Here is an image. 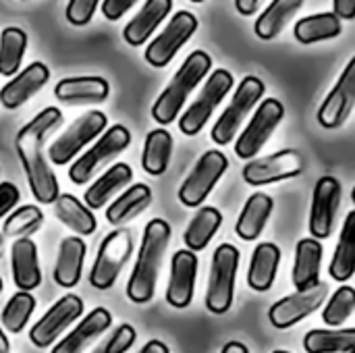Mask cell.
<instances>
[{
	"mask_svg": "<svg viewBox=\"0 0 355 353\" xmlns=\"http://www.w3.org/2000/svg\"><path fill=\"white\" fill-rule=\"evenodd\" d=\"M62 123V112L56 106L40 110L29 123H25L15 137L17 156L25 171L29 189L40 204H54L60 196L56 175L50 169V162L44 154L48 135Z\"/></svg>",
	"mask_w": 355,
	"mask_h": 353,
	"instance_id": "6da1fadb",
	"label": "cell"
},
{
	"mask_svg": "<svg viewBox=\"0 0 355 353\" xmlns=\"http://www.w3.org/2000/svg\"><path fill=\"white\" fill-rule=\"evenodd\" d=\"M171 235H173V229L162 218H152L146 225L137 260L127 281V298L133 304H148L154 298L158 273H160Z\"/></svg>",
	"mask_w": 355,
	"mask_h": 353,
	"instance_id": "7a4b0ae2",
	"label": "cell"
},
{
	"mask_svg": "<svg viewBox=\"0 0 355 353\" xmlns=\"http://www.w3.org/2000/svg\"><path fill=\"white\" fill-rule=\"evenodd\" d=\"M210 69H212V58L208 52L204 50L191 52L177 69L171 83L156 98L152 106V119L162 127L171 125L183 110V104L187 102L189 94L200 85V81L210 73Z\"/></svg>",
	"mask_w": 355,
	"mask_h": 353,
	"instance_id": "3957f363",
	"label": "cell"
},
{
	"mask_svg": "<svg viewBox=\"0 0 355 353\" xmlns=\"http://www.w3.org/2000/svg\"><path fill=\"white\" fill-rule=\"evenodd\" d=\"M266 92V85L262 79H258L256 75H248L241 79L239 87L235 89L229 106L223 110V114L218 117V121L214 123L210 137L214 144L218 146H227L235 139L239 127L243 125V121L248 119V114L258 106V102L262 100Z\"/></svg>",
	"mask_w": 355,
	"mask_h": 353,
	"instance_id": "277c9868",
	"label": "cell"
},
{
	"mask_svg": "<svg viewBox=\"0 0 355 353\" xmlns=\"http://www.w3.org/2000/svg\"><path fill=\"white\" fill-rule=\"evenodd\" d=\"M131 252H133L131 229L121 227L108 233L98 248V254L89 273L92 287L98 291H108L116 283L119 275L123 273L127 260L131 258Z\"/></svg>",
	"mask_w": 355,
	"mask_h": 353,
	"instance_id": "5b68a950",
	"label": "cell"
},
{
	"mask_svg": "<svg viewBox=\"0 0 355 353\" xmlns=\"http://www.w3.org/2000/svg\"><path fill=\"white\" fill-rule=\"evenodd\" d=\"M108 129V117L102 110H89L75 119L52 144L48 150V162L56 166H64L67 162L75 160L81 150L100 137Z\"/></svg>",
	"mask_w": 355,
	"mask_h": 353,
	"instance_id": "8992f818",
	"label": "cell"
},
{
	"mask_svg": "<svg viewBox=\"0 0 355 353\" xmlns=\"http://www.w3.org/2000/svg\"><path fill=\"white\" fill-rule=\"evenodd\" d=\"M239 268V250L231 243H223L212 254L206 308L212 314H227L235 298V277Z\"/></svg>",
	"mask_w": 355,
	"mask_h": 353,
	"instance_id": "52a82bcc",
	"label": "cell"
},
{
	"mask_svg": "<svg viewBox=\"0 0 355 353\" xmlns=\"http://www.w3.org/2000/svg\"><path fill=\"white\" fill-rule=\"evenodd\" d=\"M233 89V75L227 69H216L208 75L202 92L198 94V98L191 102V106L181 114L179 119V129L183 135H198L206 123L210 121L212 112L216 110V106L225 100V96Z\"/></svg>",
	"mask_w": 355,
	"mask_h": 353,
	"instance_id": "ba28073f",
	"label": "cell"
},
{
	"mask_svg": "<svg viewBox=\"0 0 355 353\" xmlns=\"http://www.w3.org/2000/svg\"><path fill=\"white\" fill-rule=\"evenodd\" d=\"M129 144H131V133L125 125L108 127L100 135V139L69 166V179L75 185L87 183L102 164H106L108 160H114L119 154H123Z\"/></svg>",
	"mask_w": 355,
	"mask_h": 353,
	"instance_id": "9c48e42d",
	"label": "cell"
},
{
	"mask_svg": "<svg viewBox=\"0 0 355 353\" xmlns=\"http://www.w3.org/2000/svg\"><path fill=\"white\" fill-rule=\"evenodd\" d=\"M229 169V158L218 150H208L196 162L179 187V202L187 208H200Z\"/></svg>",
	"mask_w": 355,
	"mask_h": 353,
	"instance_id": "30bf717a",
	"label": "cell"
},
{
	"mask_svg": "<svg viewBox=\"0 0 355 353\" xmlns=\"http://www.w3.org/2000/svg\"><path fill=\"white\" fill-rule=\"evenodd\" d=\"M285 117V106L277 98H266L258 104V110L250 119L248 127L241 131L235 144V156L241 160H252L264 144L270 139L275 129L281 125Z\"/></svg>",
	"mask_w": 355,
	"mask_h": 353,
	"instance_id": "8fae6325",
	"label": "cell"
},
{
	"mask_svg": "<svg viewBox=\"0 0 355 353\" xmlns=\"http://www.w3.org/2000/svg\"><path fill=\"white\" fill-rule=\"evenodd\" d=\"M196 29H198V19L193 12L189 10L175 12L166 23V27L148 44L144 54L148 64L156 69L166 67L177 56V52L187 44V40L196 33Z\"/></svg>",
	"mask_w": 355,
	"mask_h": 353,
	"instance_id": "7c38bea8",
	"label": "cell"
},
{
	"mask_svg": "<svg viewBox=\"0 0 355 353\" xmlns=\"http://www.w3.org/2000/svg\"><path fill=\"white\" fill-rule=\"evenodd\" d=\"M306 169L304 156L297 150H281L277 154L258 158V160H250L243 166V181L248 185L254 187H262V185H270L277 181H285V179H293L300 177Z\"/></svg>",
	"mask_w": 355,
	"mask_h": 353,
	"instance_id": "4fadbf2b",
	"label": "cell"
},
{
	"mask_svg": "<svg viewBox=\"0 0 355 353\" xmlns=\"http://www.w3.org/2000/svg\"><path fill=\"white\" fill-rule=\"evenodd\" d=\"M341 181L337 177H320L314 185L312 193V208H310V235L312 239H329L335 229L337 221V210L341 204Z\"/></svg>",
	"mask_w": 355,
	"mask_h": 353,
	"instance_id": "5bb4252c",
	"label": "cell"
},
{
	"mask_svg": "<svg viewBox=\"0 0 355 353\" xmlns=\"http://www.w3.org/2000/svg\"><path fill=\"white\" fill-rule=\"evenodd\" d=\"M81 316H83V300L73 293H67L54 306H50V310L31 327L29 341L35 347L46 350Z\"/></svg>",
	"mask_w": 355,
	"mask_h": 353,
	"instance_id": "9a60e30c",
	"label": "cell"
},
{
	"mask_svg": "<svg viewBox=\"0 0 355 353\" xmlns=\"http://www.w3.org/2000/svg\"><path fill=\"white\" fill-rule=\"evenodd\" d=\"M327 295H329L327 283H318L310 289L295 291L279 300L277 304H272V308L268 310V320L272 322L275 329H281V331L291 329L304 318L312 316L324 304Z\"/></svg>",
	"mask_w": 355,
	"mask_h": 353,
	"instance_id": "2e32d148",
	"label": "cell"
},
{
	"mask_svg": "<svg viewBox=\"0 0 355 353\" xmlns=\"http://www.w3.org/2000/svg\"><path fill=\"white\" fill-rule=\"evenodd\" d=\"M355 106V56L339 75L335 87L327 94L318 108V123L324 129H339L345 125Z\"/></svg>",
	"mask_w": 355,
	"mask_h": 353,
	"instance_id": "e0dca14e",
	"label": "cell"
},
{
	"mask_svg": "<svg viewBox=\"0 0 355 353\" xmlns=\"http://www.w3.org/2000/svg\"><path fill=\"white\" fill-rule=\"evenodd\" d=\"M198 279V256L189 250L175 252L171 260V277L166 287V304L183 310L191 304Z\"/></svg>",
	"mask_w": 355,
	"mask_h": 353,
	"instance_id": "ac0fdd59",
	"label": "cell"
},
{
	"mask_svg": "<svg viewBox=\"0 0 355 353\" xmlns=\"http://www.w3.org/2000/svg\"><path fill=\"white\" fill-rule=\"evenodd\" d=\"M50 79V69L35 60L31 64H27L21 73H17V77H12L6 85L0 87V104L6 110H17L19 106H23L27 100H31Z\"/></svg>",
	"mask_w": 355,
	"mask_h": 353,
	"instance_id": "d6986e66",
	"label": "cell"
},
{
	"mask_svg": "<svg viewBox=\"0 0 355 353\" xmlns=\"http://www.w3.org/2000/svg\"><path fill=\"white\" fill-rule=\"evenodd\" d=\"M10 273L19 291H33L42 283V268L37 260V246L29 239H15L10 246Z\"/></svg>",
	"mask_w": 355,
	"mask_h": 353,
	"instance_id": "ffe728a7",
	"label": "cell"
},
{
	"mask_svg": "<svg viewBox=\"0 0 355 353\" xmlns=\"http://www.w3.org/2000/svg\"><path fill=\"white\" fill-rule=\"evenodd\" d=\"M110 94V85L104 77H67L54 85V98L62 104H98Z\"/></svg>",
	"mask_w": 355,
	"mask_h": 353,
	"instance_id": "44dd1931",
	"label": "cell"
},
{
	"mask_svg": "<svg viewBox=\"0 0 355 353\" xmlns=\"http://www.w3.org/2000/svg\"><path fill=\"white\" fill-rule=\"evenodd\" d=\"M112 325V316L106 308L92 310L60 343L52 347V353H83V350L94 343L102 333Z\"/></svg>",
	"mask_w": 355,
	"mask_h": 353,
	"instance_id": "7402d4cb",
	"label": "cell"
},
{
	"mask_svg": "<svg viewBox=\"0 0 355 353\" xmlns=\"http://www.w3.org/2000/svg\"><path fill=\"white\" fill-rule=\"evenodd\" d=\"M133 179V171L129 164L125 162H116L112 164L106 173H102L83 193V204L89 210H100L108 204L110 198H114L116 193L121 196L123 189L131 183Z\"/></svg>",
	"mask_w": 355,
	"mask_h": 353,
	"instance_id": "603a6c76",
	"label": "cell"
},
{
	"mask_svg": "<svg viewBox=\"0 0 355 353\" xmlns=\"http://www.w3.org/2000/svg\"><path fill=\"white\" fill-rule=\"evenodd\" d=\"M87 248L81 237H64L58 248L56 264H54V283L64 289H73L81 281L83 273V260H85Z\"/></svg>",
	"mask_w": 355,
	"mask_h": 353,
	"instance_id": "cb8c5ba5",
	"label": "cell"
},
{
	"mask_svg": "<svg viewBox=\"0 0 355 353\" xmlns=\"http://www.w3.org/2000/svg\"><path fill=\"white\" fill-rule=\"evenodd\" d=\"M322 254H324V248L318 239L304 237L297 243L293 273H291L295 291H304L320 283L318 277H320V266H322Z\"/></svg>",
	"mask_w": 355,
	"mask_h": 353,
	"instance_id": "d4e9b609",
	"label": "cell"
},
{
	"mask_svg": "<svg viewBox=\"0 0 355 353\" xmlns=\"http://www.w3.org/2000/svg\"><path fill=\"white\" fill-rule=\"evenodd\" d=\"M173 8L171 0H148L144 2L141 10H137V15L125 25L123 29V37L129 46H141L150 40V35L156 31V27L168 17Z\"/></svg>",
	"mask_w": 355,
	"mask_h": 353,
	"instance_id": "484cf974",
	"label": "cell"
},
{
	"mask_svg": "<svg viewBox=\"0 0 355 353\" xmlns=\"http://www.w3.org/2000/svg\"><path fill=\"white\" fill-rule=\"evenodd\" d=\"M279 264H281V248L270 241L258 243L252 254V260H250L248 285L258 293L268 291L275 285Z\"/></svg>",
	"mask_w": 355,
	"mask_h": 353,
	"instance_id": "4316f807",
	"label": "cell"
},
{
	"mask_svg": "<svg viewBox=\"0 0 355 353\" xmlns=\"http://www.w3.org/2000/svg\"><path fill=\"white\" fill-rule=\"evenodd\" d=\"M272 208H275V200L268 193H260V191L252 193L237 218V225H235L237 237H241L243 241H256L262 235L272 214Z\"/></svg>",
	"mask_w": 355,
	"mask_h": 353,
	"instance_id": "83f0119b",
	"label": "cell"
},
{
	"mask_svg": "<svg viewBox=\"0 0 355 353\" xmlns=\"http://www.w3.org/2000/svg\"><path fill=\"white\" fill-rule=\"evenodd\" d=\"M150 204H152V189L146 183H135L114 198V202L106 210V221L112 227L121 229L123 225L139 216L144 210H148Z\"/></svg>",
	"mask_w": 355,
	"mask_h": 353,
	"instance_id": "f1b7e54d",
	"label": "cell"
},
{
	"mask_svg": "<svg viewBox=\"0 0 355 353\" xmlns=\"http://www.w3.org/2000/svg\"><path fill=\"white\" fill-rule=\"evenodd\" d=\"M329 275L337 283H347L355 275V210L345 216L333 260L329 264Z\"/></svg>",
	"mask_w": 355,
	"mask_h": 353,
	"instance_id": "f546056e",
	"label": "cell"
},
{
	"mask_svg": "<svg viewBox=\"0 0 355 353\" xmlns=\"http://www.w3.org/2000/svg\"><path fill=\"white\" fill-rule=\"evenodd\" d=\"M223 225V214L218 208L214 206H202L193 218L189 221L185 233H183V243L187 246L189 252L198 254L202 250L208 248V243L212 241V237L218 233Z\"/></svg>",
	"mask_w": 355,
	"mask_h": 353,
	"instance_id": "4dcf8cb0",
	"label": "cell"
},
{
	"mask_svg": "<svg viewBox=\"0 0 355 353\" xmlns=\"http://www.w3.org/2000/svg\"><path fill=\"white\" fill-rule=\"evenodd\" d=\"M52 206H54L56 218H58L62 225H67L69 229H73L77 235L87 237V235H94V233H96L98 223H96L94 212H92L81 200H77L75 196H71V193H60Z\"/></svg>",
	"mask_w": 355,
	"mask_h": 353,
	"instance_id": "1f68e13d",
	"label": "cell"
},
{
	"mask_svg": "<svg viewBox=\"0 0 355 353\" xmlns=\"http://www.w3.org/2000/svg\"><path fill=\"white\" fill-rule=\"evenodd\" d=\"M173 156V135L158 127L146 135L144 152H141V166L150 177H160L166 173L168 162Z\"/></svg>",
	"mask_w": 355,
	"mask_h": 353,
	"instance_id": "d6a6232c",
	"label": "cell"
},
{
	"mask_svg": "<svg viewBox=\"0 0 355 353\" xmlns=\"http://www.w3.org/2000/svg\"><path fill=\"white\" fill-rule=\"evenodd\" d=\"M343 31L341 19H337L333 12H316V15H308L304 19H300L293 27V35L300 44L308 46V44H316V42H324V40H333L339 37Z\"/></svg>",
	"mask_w": 355,
	"mask_h": 353,
	"instance_id": "836d02e7",
	"label": "cell"
},
{
	"mask_svg": "<svg viewBox=\"0 0 355 353\" xmlns=\"http://www.w3.org/2000/svg\"><path fill=\"white\" fill-rule=\"evenodd\" d=\"M306 353H355V329H314L304 337Z\"/></svg>",
	"mask_w": 355,
	"mask_h": 353,
	"instance_id": "e575fe53",
	"label": "cell"
},
{
	"mask_svg": "<svg viewBox=\"0 0 355 353\" xmlns=\"http://www.w3.org/2000/svg\"><path fill=\"white\" fill-rule=\"evenodd\" d=\"M302 0H275L266 6V10H262V15L258 17L254 31L260 40H275L283 27L287 25V21L302 8Z\"/></svg>",
	"mask_w": 355,
	"mask_h": 353,
	"instance_id": "d590c367",
	"label": "cell"
},
{
	"mask_svg": "<svg viewBox=\"0 0 355 353\" xmlns=\"http://www.w3.org/2000/svg\"><path fill=\"white\" fill-rule=\"evenodd\" d=\"M27 50V33L19 27H4L0 31V75H17L23 54Z\"/></svg>",
	"mask_w": 355,
	"mask_h": 353,
	"instance_id": "8d00e7d4",
	"label": "cell"
},
{
	"mask_svg": "<svg viewBox=\"0 0 355 353\" xmlns=\"http://www.w3.org/2000/svg\"><path fill=\"white\" fill-rule=\"evenodd\" d=\"M44 223V214L37 206L33 204H25L19 206L17 210H12L4 225H2V237H12V239H23L29 237L31 233H35Z\"/></svg>",
	"mask_w": 355,
	"mask_h": 353,
	"instance_id": "74e56055",
	"label": "cell"
},
{
	"mask_svg": "<svg viewBox=\"0 0 355 353\" xmlns=\"http://www.w3.org/2000/svg\"><path fill=\"white\" fill-rule=\"evenodd\" d=\"M33 310H35V298H33L31 293L17 291V293L6 302V306L2 308L0 322H2V327H4L8 333L19 335V333L27 327V322H29Z\"/></svg>",
	"mask_w": 355,
	"mask_h": 353,
	"instance_id": "f35d334b",
	"label": "cell"
},
{
	"mask_svg": "<svg viewBox=\"0 0 355 353\" xmlns=\"http://www.w3.org/2000/svg\"><path fill=\"white\" fill-rule=\"evenodd\" d=\"M355 312V289L349 285H341L331 300L327 302L324 310H322V322L327 327L339 329L343 327L349 316Z\"/></svg>",
	"mask_w": 355,
	"mask_h": 353,
	"instance_id": "ab89813d",
	"label": "cell"
},
{
	"mask_svg": "<svg viewBox=\"0 0 355 353\" xmlns=\"http://www.w3.org/2000/svg\"><path fill=\"white\" fill-rule=\"evenodd\" d=\"M137 339V333L131 325H121L116 331L92 353H127Z\"/></svg>",
	"mask_w": 355,
	"mask_h": 353,
	"instance_id": "60d3db41",
	"label": "cell"
},
{
	"mask_svg": "<svg viewBox=\"0 0 355 353\" xmlns=\"http://www.w3.org/2000/svg\"><path fill=\"white\" fill-rule=\"evenodd\" d=\"M98 8V2L96 0H71L67 4V21L75 27H83L92 21L94 12Z\"/></svg>",
	"mask_w": 355,
	"mask_h": 353,
	"instance_id": "b9f144b4",
	"label": "cell"
},
{
	"mask_svg": "<svg viewBox=\"0 0 355 353\" xmlns=\"http://www.w3.org/2000/svg\"><path fill=\"white\" fill-rule=\"evenodd\" d=\"M19 198H21V191L15 183L10 181L0 183V218L10 214V210L19 204Z\"/></svg>",
	"mask_w": 355,
	"mask_h": 353,
	"instance_id": "7bdbcfd3",
	"label": "cell"
},
{
	"mask_svg": "<svg viewBox=\"0 0 355 353\" xmlns=\"http://www.w3.org/2000/svg\"><path fill=\"white\" fill-rule=\"evenodd\" d=\"M135 6V0H104L100 4L102 8V15L108 19V21H119L127 10H131Z\"/></svg>",
	"mask_w": 355,
	"mask_h": 353,
	"instance_id": "ee69618b",
	"label": "cell"
},
{
	"mask_svg": "<svg viewBox=\"0 0 355 353\" xmlns=\"http://www.w3.org/2000/svg\"><path fill=\"white\" fill-rule=\"evenodd\" d=\"M333 15L337 19H355V0H335Z\"/></svg>",
	"mask_w": 355,
	"mask_h": 353,
	"instance_id": "f6af8a7d",
	"label": "cell"
},
{
	"mask_svg": "<svg viewBox=\"0 0 355 353\" xmlns=\"http://www.w3.org/2000/svg\"><path fill=\"white\" fill-rule=\"evenodd\" d=\"M235 8H237L241 15L250 17V15L258 12V8H260V0H237V2H235Z\"/></svg>",
	"mask_w": 355,
	"mask_h": 353,
	"instance_id": "bcb514c9",
	"label": "cell"
},
{
	"mask_svg": "<svg viewBox=\"0 0 355 353\" xmlns=\"http://www.w3.org/2000/svg\"><path fill=\"white\" fill-rule=\"evenodd\" d=\"M139 353H171V350L162 343V341H158V339H152V341H148Z\"/></svg>",
	"mask_w": 355,
	"mask_h": 353,
	"instance_id": "7dc6e473",
	"label": "cell"
},
{
	"mask_svg": "<svg viewBox=\"0 0 355 353\" xmlns=\"http://www.w3.org/2000/svg\"><path fill=\"white\" fill-rule=\"evenodd\" d=\"M220 353H250V350L243 343H239V341H229Z\"/></svg>",
	"mask_w": 355,
	"mask_h": 353,
	"instance_id": "c3c4849f",
	"label": "cell"
},
{
	"mask_svg": "<svg viewBox=\"0 0 355 353\" xmlns=\"http://www.w3.org/2000/svg\"><path fill=\"white\" fill-rule=\"evenodd\" d=\"M8 352H10V343H8V339H6L4 331L0 329V353H8Z\"/></svg>",
	"mask_w": 355,
	"mask_h": 353,
	"instance_id": "681fc988",
	"label": "cell"
},
{
	"mask_svg": "<svg viewBox=\"0 0 355 353\" xmlns=\"http://www.w3.org/2000/svg\"><path fill=\"white\" fill-rule=\"evenodd\" d=\"M2 246H4V237L0 235V256H2Z\"/></svg>",
	"mask_w": 355,
	"mask_h": 353,
	"instance_id": "f907efd6",
	"label": "cell"
},
{
	"mask_svg": "<svg viewBox=\"0 0 355 353\" xmlns=\"http://www.w3.org/2000/svg\"><path fill=\"white\" fill-rule=\"evenodd\" d=\"M352 200H354V204H355V187L352 189Z\"/></svg>",
	"mask_w": 355,
	"mask_h": 353,
	"instance_id": "816d5d0a",
	"label": "cell"
},
{
	"mask_svg": "<svg viewBox=\"0 0 355 353\" xmlns=\"http://www.w3.org/2000/svg\"><path fill=\"white\" fill-rule=\"evenodd\" d=\"M272 353H289V352H285V350H277V352H272Z\"/></svg>",
	"mask_w": 355,
	"mask_h": 353,
	"instance_id": "f5cc1de1",
	"label": "cell"
},
{
	"mask_svg": "<svg viewBox=\"0 0 355 353\" xmlns=\"http://www.w3.org/2000/svg\"><path fill=\"white\" fill-rule=\"evenodd\" d=\"M0 291H2V279H0Z\"/></svg>",
	"mask_w": 355,
	"mask_h": 353,
	"instance_id": "db71d44e",
	"label": "cell"
}]
</instances>
